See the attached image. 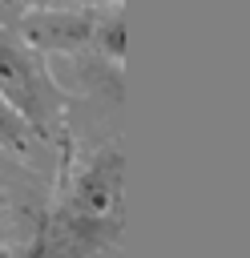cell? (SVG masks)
Returning <instances> with one entry per match:
<instances>
[{
	"label": "cell",
	"instance_id": "cell-1",
	"mask_svg": "<svg viewBox=\"0 0 250 258\" xmlns=\"http://www.w3.org/2000/svg\"><path fill=\"white\" fill-rule=\"evenodd\" d=\"M0 97L40 133L60 113V93L52 89L40 52H32L20 36L0 28Z\"/></svg>",
	"mask_w": 250,
	"mask_h": 258
},
{
	"label": "cell",
	"instance_id": "cell-2",
	"mask_svg": "<svg viewBox=\"0 0 250 258\" xmlns=\"http://www.w3.org/2000/svg\"><path fill=\"white\" fill-rule=\"evenodd\" d=\"M101 8H36L20 16V40L32 52H69L97 40Z\"/></svg>",
	"mask_w": 250,
	"mask_h": 258
},
{
	"label": "cell",
	"instance_id": "cell-3",
	"mask_svg": "<svg viewBox=\"0 0 250 258\" xmlns=\"http://www.w3.org/2000/svg\"><path fill=\"white\" fill-rule=\"evenodd\" d=\"M73 198H77V210L89 222H101L117 206V198H121V153L117 149H101L89 161V169L81 173Z\"/></svg>",
	"mask_w": 250,
	"mask_h": 258
},
{
	"label": "cell",
	"instance_id": "cell-4",
	"mask_svg": "<svg viewBox=\"0 0 250 258\" xmlns=\"http://www.w3.org/2000/svg\"><path fill=\"white\" fill-rule=\"evenodd\" d=\"M97 44H101V52H109V60L121 69V60H125V8H105V12H101Z\"/></svg>",
	"mask_w": 250,
	"mask_h": 258
},
{
	"label": "cell",
	"instance_id": "cell-5",
	"mask_svg": "<svg viewBox=\"0 0 250 258\" xmlns=\"http://www.w3.org/2000/svg\"><path fill=\"white\" fill-rule=\"evenodd\" d=\"M32 137H36V129L0 97V145L12 149V153H24V149L32 145Z\"/></svg>",
	"mask_w": 250,
	"mask_h": 258
},
{
	"label": "cell",
	"instance_id": "cell-6",
	"mask_svg": "<svg viewBox=\"0 0 250 258\" xmlns=\"http://www.w3.org/2000/svg\"><path fill=\"white\" fill-rule=\"evenodd\" d=\"M0 258H4V254H0Z\"/></svg>",
	"mask_w": 250,
	"mask_h": 258
}]
</instances>
